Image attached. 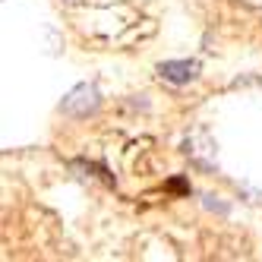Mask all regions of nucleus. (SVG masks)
<instances>
[{
    "label": "nucleus",
    "mask_w": 262,
    "mask_h": 262,
    "mask_svg": "<svg viewBox=\"0 0 262 262\" xmlns=\"http://www.w3.org/2000/svg\"><path fill=\"white\" fill-rule=\"evenodd\" d=\"M158 73H161V79L174 82V85H186L199 76V63L196 60H167L158 67Z\"/></svg>",
    "instance_id": "f03ea898"
},
{
    "label": "nucleus",
    "mask_w": 262,
    "mask_h": 262,
    "mask_svg": "<svg viewBox=\"0 0 262 262\" xmlns=\"http://www.w3.org/2000/svg\"><path fill=\"white\" fill-rule=\"evenodd\" d=\"M240 4H247V7H253V10H262V0H240Z\"/></svg>",
    "instance_id": "7ed1b4c3"
},
{
    "label": "nucleus",
    "mask_w": 262,
    "mask_h": 262,
    "mask_svg": "<svg viewBox=\"0 0 262 262\" xmlns=\"http://www.w3.org/2000/svg\"><path fill=\"white\" fill-rule=\"evenodd\" d=\"M63 114L70 117H89L98 111V89L95 85H76L70 92V95L63 98Z\"/></svg>",
    "instance_id": "f257e3e1"
}]
</instances>
